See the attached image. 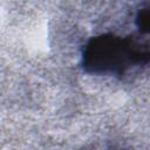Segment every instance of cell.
Listing matches in <instances>:
<instances>
[{"mask_svg": "<svg viewBox=\"0 0 150 150\" xmlns=\"http://www.w3.org/2000/svg\"><path fill=\"white\" fill-rule=\"evenodd\" d=\"M150 60L148 36H121L102 33L90 38L81 55V66L87 74L123 76L136 67H143Z\"/></svg>", "mask_w": 150, "mask_h": 150, "instance_id": "obj_1", "label": "cell"}, {"mask_svg": "<svg viewBox=\"0 0 150 150\" xmlns=\"http://www.w3.org/2000/svg\"><path fill=\"white\" fill-rule=\"evenodd\" d=\"M135 22L139 34L142 36H148L150 32V2H145L137 11Z\"/></svg>", "mask_w": 150, "mask_h": 150, "instance_id": "obj_2", "label": "cell"}]
</instances>
